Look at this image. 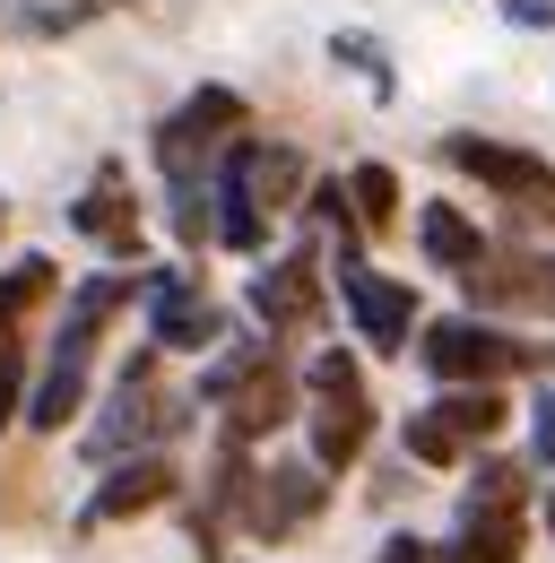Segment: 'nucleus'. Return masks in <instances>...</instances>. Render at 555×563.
Listing matches in <instances>:
<instances>
[{"label":"nucleus","mask_w":555,"mask_h":563,"mask_svg":"<svg viewBox=\"0 0 555 563\" xmlns=\"http://www.w3.org/2000/svg\"><path fill=\"white\" fill-rule=\"evenodd\" d=\"M286 417H295V373H286L278 355H261V364L226 390V433H235V442H261V433H278Z\"/></svg>","instance_id":"11"},{"label":"nucleus","mask_w":555,"mask_h":563,"mask_svg":"<svg viewBox=\"0 0 555 563\" xmlns=\"http://www.w3.org/2000/svg\"><path fill=\"white\" fill-rule=\"evenodd\" d=\"M18 408H26V390H18V321H0V433H9Z\"/></svg>","instance_id":"27"},{"label":"nucleus","mask_w":555,"mask_h":563,"mask_svg":"<svg viewBox=\"0 0 555 563\" xmlns=\"http://www.w3.org/2000/svg\"><path fill=\"white\" fill-rule=\"evenodd\" d=\"M304 433H313V460L339 477V468L364 460V442H373V399H364V390H313Z\"/></svg>","instance_id":"10"},{"label":"nucleus","mask_w":555,"mask_h":563,"mask_svg":"<svg viewBox=\"0 0 555 563\" xmlns=\"http://www.w3.org/2000/svg\"><path fill=\"white\" fill-rule=\"evenodd\" d=\"M313 312H322V261H313V243H295L286 261H270V269L252 278V321H261L270 339H295Z\"/></svg>","instance_id":"8"},{"label":"nucleus","mask_w":555,"mask_h":563,"mask_svg":"<svg viewBox=\"0 0 555 563\" xmlns=\"http://www.w3.org/2000/svg\"><path fill=\"white\" fill-rule=\"evenodd\" d=\"M183 295H200L192 269H148V278H139V303H148V312H165V303H183Z\"/></svg>","instance_id":"28"},{"label":"nucleus","mask_w":555,"mask_h":563,"mask_svg":"<svg viewBox=\"0 0 555 563\" xmlns=\"http://www.w3.org/2000/svg\"><path fill=\"white\" fill-rule=\"evenodd\" d=\"M69 225L105 252V261H139V209H131V183H122V165H96V183L78 191V209Z\"/></svg>","instance_id":"9"},{"label":"nucleus","mask_w":555,"mask_h":563,"mask_svg":"<svg viewBox=\"0 0 555 563\" xmlns=\"http://www.w3.org/2000/svg\"><path fill=\"white\" fill-rule=\"evenodd\" d=\"M373 563H443V547H425V538H391Z\"/></svg>","instance_id":"31"},{"label":"nucleus","mask_w":555,"mask_h":563,"mask_svg":"<svg viewBox=\"0 0 555 563\" xmlns=\"http://www.w3.org/2000/svg\"><path fill=\"white\" fill-rule=\"evenodd\" d=\"M304 390H364V364H356V347H322L313 364H304Z\"/></svg>","instance_id":"25"},{"label":"nucleus","mask_w":555,"mask_h":563,"mask_svg":"<svg viewBox=\"0 0 555 563\" xmlns=\"http://www.w3.org/2000/svg\"><path fill=\"white\" fill-rule=\"evenodd\" d=\"M530 460H538V468H555V390L538 399V424H530Z\"/></svg>","instance_id":"30"},{"label":"nucleus","mask_w":555,"mask_h":563,"mask_svg":"<svg viewBox=\"0 0 555 563\" xmlns=\"http://www.w3.org/2000/svg\"><path fill=\"white\" fill-rule=\"evenodd\" d=\"M174 494H183V477H174V460H165V451L113 460V468H105V486L87 494L78 529H113V520H139V511H156V503H174Z\"/></svg>","instance_id":"7"},{"label":"nucleus","mask_w":555,"mask_h":563,"mask_svg":"<svg viewBox=\"0 0 555 563\" xmlns=\"http://www.w3.org/2000/svg\"><path fill=\"white\" fill-rule=\"evenodd\" d=\"M530 547V503H460V538L443 563H521Z\"/></svg>","instance_id":"12"},{"label":"nucleus","mask_w":555,"mask_h":563,"mask_svg":"<svg viewBox=\"0 0 555 563\" xmlns=\"http://www.w3.org/2000/svg\"><path fill=\"white\" fill-rule=\"evenodd\" d=\"M105 9H113V0H26V18H18V26L53 44V35H69V26H87V18H105Z\"/></svg>","instance_id":"23"},{"label":"nucleus","mask_w":555,"mask_h":563,"mask_svg":"<svg viewBox=\"0 0 555 563\" xmlns=\"http://www.w3.org/2000/svg\"><path fill=\"white\" fill-rule=\"evenodd\" d=\"M330 62H347V70L364 78L373 96H391V53H382L373 35H356V26H339V35H330Z\"/></svg>","instance_id":"22"},{"label":"nucleus","mask_w":555,"mask_h":563,"mask_svg":"<svg viewBox=\"0 0 555 563\" xmlns=\"http://www.w3.org/2000/svg\"><path fill=\"white\" fill-rule=\"evenodd\" d=\"M347 200H356V225H364V234H391V225H400V174H391V165H356V174H347Z\"/></svg>","instance_id":"19"},{"label":"nucleus","mask_w":555,"mask_h":563,"mask_svg":"<svg viewBox=\"0 0 555 563\" xmlns=\"http://www.w3.org/2000/svg\"><path fill=\"white\" fill-rule=\"evenodd\" d=\"M530 312H555V252H530Z\"/></svg>","instance_id":"29"},{"label":"nucleus","mask_w":555,"mask_h":563,"mask_svg":"<svg viewBox=\"0 0 555 563\" xmlns=\"http://www.w3.org/2000/svg\"><path fill=\"white\" fill-rule=\"evenodd\" d=\"M434 147H443V165H451V174L486 183V191L521 217V225H555V165L538 156V147L478 140V131H451V140H434Z\"/></svg>","instance_id":"2"},{"label":"nucleus","mask_w":555,"mask_h":563,"mask_svg":"<svg viewBox=\"0 0 555 563\" xmlns=\"http://www.w3.org/2000/svg\"><path fill=\"white\" fill-rule=\"evenodd\" d=\"M252 131V104L235 96V87H192L165 122H156V165H165V183H192L208 156L226 140H243Z\"/></svg>","instance_id":"4"},{"label":"nucleus","mask_w":555,"mask_h":563,"mask_svg":"<svg viewBox=\"0 0 555 563\" xmlns=\"http://www.w3.org/2000/svg\"><path fill=\"white\" fill-rule=\"evenodd\" d=\"M156 339L122 364V382H113V399L96 408L87 424V468H113V460H139V451H165L174 433H183V399L174 390H156Z\"/></svg>","instance_id":"1"},{"label":"nucleus","mask_w":555,"mask_h":563,"mask_svg":"<svg viewBox=\"0 0 555 563\" xmlns=\"http://www.w3.org/2000/svg\"><path fill=\"white\" fill-rule=\"evenodd\" d=\"M547 538H555V486H547Z\"/></svg>","instance_id":"33"},{"label":"nucleus","mask_w":555,"mask_h":563,"mask_svg":"<svg viewBox=\"0 0 555 563\" xmlns=\"http://www.w3.org/2000/svg\"><path fill=\"white\" fill-rule=\"evenodd\" d=\"M261 355H270V347H252V339H235V347H226V355H217V364L200 373V399H226V390H235V382H243V373H252Z\"/></svg>","instance_id":"26"},{"label":"nucleus","mask_w":555,"mask_h":563,"mask_svg":"<svg viewBox=\"0 0 555 563\" xmlns=\"http://www.w3.org/2000/svg\"><path fill=\"white\" fill-rule=\"evenodd\" d=\"M122 303H139V278H122V269H105V278H78V295H69L62 312V339H53V355H87L105 330H113V312Z\"/></svg>","instance_id":"13"},{"label":"nucleus","mask_w":555,"mask_h":563,"mask_svg":"<svg viewBox=\"0 0 555 563\" xmlns=\"http://www.w3.org/2000/svg\"><path fill=\"white\" fill-rule=\"evenodd\" d=\"M330 511V468L322 460H286V468H270V477H252V511H243V529L252 538H295V529H313Z\"/></svg>","instance_id":"6"},{"label":"nucleus","mask_w":555,"mask_h":563,"mask_svg":"<svg viewBox=\"0 0 555 563\" xmlns=\"http://www.w3.org/2000/svg\"><path fill=\"white\" fill-rule=\"evenodd\" d=\"M339 303H347L356 339H364L373 355H409V339H416V295H409V278H382V269H364L356 252H339Z\"/></svg>","instance_id":"5"},{"label":"nucleus","mask_w":555,"mask_h":563,"mask_svg":"<svg viewBox=\"0 0 555 563\" xmlns=\"http://www.w3.org/2000/svg\"><path fill=\"white\" fill-rule=\"evenodd\" d=\"M62 295V269L44 261V252H26V261H9L0 269V321H26L35 303H53Z\"/></svg>","instance_id":"18"},{"label":"nucleus","mask_w":555,"mask_h":563,"mask_svg":"<svg viewBox=\"0 0 555 563\" xmlns=\"http://www.w3.org/2000/svg\"><path fill=\"white\" fill-rule=\"evenodd\" d=\"M469 503H530V468L521 460H486L469 477Z\"/></svg>","instance_id":"24"},{"label":"nucleus","mask_w":555,"mask_h":563,"mask_svg":"<svg viewBox=\"0 0 555 563\" xmlns=\"http://www.w3.org/2000/svg\"><path fill=\"white\" fill-rule=\"evenodd\" d=\"M78 408H87V355H53V364H44V382L26 390V408H18V417L35 424V433H62Z\"/></svg>","instance_id":"15"},{"label":"nucleus","mask_w":555,"mask_h":563,"mask_svg":"<svg viewBox=\"0 0 555 563\" xmlns=\"http://www.w3.org/2000/svg\"><path fill=\"white\" fill-rule=\"evenodd\" d=\"M416 364L451 390V382H512L521 364H530V347L512 339V330H494L486 312H451V321H416Z\"/></svg>","instance_id":"3"},{"label":"nucleus","mask_w":555,"mask_h":563,"mask_svg":"<svg viewBox=\"0 0 555 563\" xmlns=\"http://www.w3.org/2000/svg\"><path fill=\"white\" fill-rule=\"evenodd\" d=\"M252 191H261V209H295V191H304V156L278 147V140H261V147H252Z\"/></svg>","instance_id":"20"},{"label":"nucleus","mask_w":555,"mask_h":563,"mask_svg":"<svg viewBox=\"0 0 555 563\" xmlns=\"http://www.w3.org/2000/svg\"><path fill=\"white\" fill-rule=\"evenodd\" d=\"M434 417L451 424L460 442H494L503 417H512V399H503V382H451V390L434 399Z\"/></svg>","instance_id":"16"},{"label":"nucleus","mask_w":555,"mask_h":563,"mask_svg":"<svg viewBox=\"0 0 555 563\" xmlns=\"http://www.w3.org/2000/svg\"><path fill=\"white\" fill-rule=\"evenodd\" d=\"M416 243H425V261L443 269V278H469L486 261V234L469 209H451V200H425V217H416Z\"/></svg>","instance_id":"14"},{"label":"nucleus","mask_w":555,"mask_h":563,"mask_svg":"<svg viewBox=\"0 0 555 563\" xmlns=\"http://www.w3.org/2000/svg\"><path fill=\"white\" fill-rule=\"evenodd\" d=\"M512 26H555V0H503Z\"/></svg>","instance_id":"32"},{"label":"nucleus","mask_w":555,"mask_h":563,"mask_svg":"<svg viewBox=\"0 0 555 563\" xmlns=\"http://www.w3.org/2000/svg\"><path fill=\"white\" fill-rule=\"evenodd\" d=\"M400 442H409V460H416V468H460V460H469V442H460L451 424L434 417V408H416V417L400 424Z\"/></svg>","instance_id":"21"},{"label":"nucleus","mask_w":555,"mask_h":563,"mask_svg":"<svg viewBox=\"0 0 555 563\" xmlns=\"http://www.w3.org/2000/svg\"><path fill=\"white\" fill-rule=\"evenodd\" d=\"M148 339L165 355H200L226 339V312L208 303V295H183V303H165V312H148Z\"/></svg>","instance_id":"17"}]
</instances>
